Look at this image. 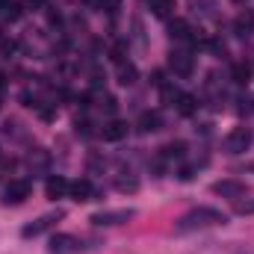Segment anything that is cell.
I'll use <instances>...</instances> for the list:
<instances>
[{
	"mask_svg": "<svg viewBox=\"0 0 254 254\" xmlns=\"http://www.w3.org/2000/svg\"><path fill=\"white\" fill-rule=\"evenodd\" d=\"M228 216L216 207H195L190 213H184L178 222H175V234H192V231H204V228H219L225 225Z\"/></svg>",
	"mask_w": 254,
	"mask_h": 254,
	"instance_id": "6da1fadb",
	"label": "cell"
},
{
	"mask_svg": "<svg viewBox=\"0 0 254 254\" xmlns=\"http://www.w3.org/2000/svg\"><path fill=\"white\" fill-rule=\"evenodd\" d=\"M136 216V210L133 207H119V210H98V213H92V225H98V228H113V225H125Z\"/></svg>",
	"mask_w": 254,
	"mask_h": 254,
	"instance_id": "7a4b0ae2",
	"label": "cell"
},
{
	"mask_svg": "<svg viewBox=\"0 0 254 254\" xmlns=\"http://www.w3.org/2000/svg\"><path fill=\"white\" fill-rule=\"evenodd\" d=\"M65 216V210H51V213H45V216H39L36 222H30V225H24L21 228V237L24 240H33V237H42L45 231H51L60 219Z\"/></svg>",
	"mask_w": 254,
	"mask_h": 254,
	"instance_id": "3957f363",
	"label": "cell"
},
{
	"mask_svg": "<svg viewBox=\"0 0 254 254\" xmlns=\"http://www.w3.org/2000/svg\"><path fill=\"white\" fill-rule=\"evenodd\" d=\"M30 190H33V187H30V181H27V178L9 181V184H6V190H3V204H12V207H15V204H24V201L30 198Z\"/></svg>",
	"mask_w": 254,
	"mask_h": 254,
	"instance_id": "277c9868",
	"label": "cell"
},
{
	"mask_svg": "<svg viewBox=\"0 0 254 254\" xmlns=\"http://www.w3.org/2000/svg\"><path fill=\"white\" fill-rule=\"evenodd\" d=\"M77 252H83V243L71 234H57L48 243V254H77Z\"/></svg>",
	"mask_w": 254,
	"mask_h": 254,
	"instance_id": "5b68a950",
	"label": "cell"
},
{
	"mask_svg": "<svg viewBox=\"0 0 254 254\" xmlns=\"http://www.w3.org/2000/svg\"><path fill=\"white\" fill-rule=\"evenodd\" d=\"M169 68L178 77H190L192 71H195V60H192V54H187V51H172L169 54Z\"/></svg>",
	"mask_w": 254,
	"mask_h": 254,
	"instance_id": "8992f818",
	"label": "cell"
},
{
	"mask_svg": "<svg viewBox=\"0 0 254 254\" xmlns=\"http://www.w3.org/2000/svg\"><path fill=\"white\" fill-rule=\"evenodd\" d=\"M228 151L231 154H243V151H249V145H252V130L249 127H234L231 133H228Z\"/></svg>",
	"mask_w": 254,
	"mask_h": 254,
	"instance_id": "52a82bcc",
	"label": "cell"
},
{
	"mask_svg": "<svg viewBox=\"0 0 254 254\" xmlns=\"http://www.w3.org/2000/svg\"><path fill=\"white\" fill-rule=\"evenodd\" d=\"M213 195H222V198H243L249 187L243 184V181H216L213 187H210Z\"/></svg>",
	"mask_w": 254,
	"mask_h": 254,
	"instance_id": "ba28073f",
	"label": "cell"
},
{
	"mask_svg": "<svg viewBox=\"0 0 254 254\" xmlns=\"http://www.w3.org/2000/svg\"><path fill=\"white\" fill-rule=\"evenodd\" d=\"M127 122H119V119H113V122H107L104 130H101V136H104V142H122L127 136Z\"/></svg>",
	"mask_w": 254,
	"mask_h": 254,
	"instance_id": "9c48e42d",
	"label": "cell"
},
{
	"mask_svg": "<svg viewBox=\"0 0 254 254\" xmlns=\"http://www.w3.org/2000/svg\"><path fill=\"white\" fill-rule=\"evenodd\" d=\"M68 190H71V184L65 181L63 175H54V178H48V184H45V195L48 198H63V195H68Z\"/></svg>",
	"mask_w": 254,
	"mask_h": 254,
	"instance_id": "30bf717a",
	"label": "cell"
},
{
	"mask_svg": "<svg viewBox=\"0 0 254 254\" xmlns=\"http://www.w3.org/2000/svg\"><path fill=\"white\" fill-rule=\"evenodd\" d=\"M68 192H71V198H74V201H92V198H95V187H92V181H86V178L74 181Z\"/></svg>",
	"mask_w": 254,
	"mask_h": 254,
	"instance_id": "8fae6325",
	"label": "cell"
},
{
	"mask_svg": "<svg viewBox=\"0 0 254 254\" xmlns=\"http://www.w3.org/2000/svg\"><path fill=\"white\" fill-rule=\"evenodd\" d=\"M169 36H172L175 42H192V36H190V24H187L184 18H175V21L169 24Z\"/></svg>",
	"mask_w": 254,
	"mask_h": 254,
	"instance_id": "7c38bea8",
	"label": "cell"
},
{
	"mask_svg": "<svg viewBox=\"0 0 254 254\" xmlns=\"http://www.w3.org/2000/svg\"><path fill=\"white\" fill-rule=\"evenodd\" d=\"M160 127H163L160 113H142V116H139V130H142V133H154V130H160Z\"/></svg>",
	"mask_w": 254,
	"mask_h": 254,
	"instance_id": "4fadbf2b",
	"label": "cell"
},
{
	"mask_svg": "<svg viewBox=\"0 0 254 254\" xmlns=\"http://www.w3.org/2000/svg\"><path fill=\"white\" fill-rule=\"evenodd\" d=\"M175 107H178V113H181V116H192V113L198 110V98L181 92V95H178V101H175Z\"/></svg>",
	"mask_w": 254,
	"mask_h": 254,
	"instance_id": "5bb4252c",
	"label": "cell"
},
{
	"mask_svg": "<svg viewBox=\"0 0 254 254\" xmlns=\"http://www.w3.org/2000/svg\"><path fill=\"white\" fill-rule=\"evenodd\" d=\"M136 77H139V71H136L133 63H119V83H122V86H133Z\"/></svg>",
	"mask_w": 254,
	"mask_h": 254,
	"instance_id": "9a60e30c",
	"label": "cell"
},
{
	"mask_svg": "<svg viewBox=\"0 0 254 254\" xmlns=\"http://www.w3.org/2000/svg\"><path fill=\"white\" fill-rule=\"evenodd\" d=\"M184 154H187V145H184V142H169V145L160 148V157H163V160H178V157H184Z\"/></svg>",
	"mask_w": 254,
	"mask_h": 254,
	"instance_id": "2e32d148",
	"label": "cell"
},
{
	"mask_svg": "<svg viewBox=\"0 0 254 254\" xmlns=\"http://www.w3.org/2000/svg\"><path fill=\"white\" fill-rule=\"evenodd\" d=\"M234 27H237V33H240V36H249V33L254 30V15H252V12H243V15L234 21Z\"/></svg>",
	"mask_w": 254,
	"mask_h": 254,
	"instance_id": "e0dca14e",
	"label": "cell"
},
{
	"mask_svg": "<svg viewBox=\"0 0 254 254\" xmlns=\"http://www.w3.org/2000/svg\"><path fill=\"white\" fill-rule=\"evenodd\" d=\"M231 74H234V80H237V83H249V77H252V65H249V63H234Z\"/></svg>",
	"mask_w": 254,
	"mask_h": 254,
	"instance_id": "ac0fdd59",
	"label": "cell"
},
{
	"mask_svg": "<svg viewBox=\"0 0 254 254\" xmlns=\"http://www.w3.org/2000/svg\"><path fill=\"white\" fill-rule=\"evenodd\" d=\"M234 213H237V216H252V213H254V198L237 201V204H234Z\"/></svg>",
	"mask_w": 254,
	"mask_h": 254,
	"instance_id": "d6986e66",
	"label": "cell"
},
{
	"mask_svg": "<svg viewBox=\"0 0 254 254\" xmlns=\"http://www.w3.org/2000/svg\"><path fill=\"white\" fill-rule=\"evenodd\" d=\"M151 9H154L157 18H166L169 9H172V0H151Z\"/></svg>",
	"mask_w": 254,
	"mask_h": 254,
	"instance_id": "ffe728a7",
	"label": "cell"
},
{
	"mask_svg": "<svg viewBox=\"0 0 254 254\" xmlns=\"http://www.w3.org/2000/svg\"><path fill=\"white\" fill-rule=\"evenodd\" d=\"M116 187H119L122 192H136L139 190V181H136V178H119Z\"/></svg>",
	"mask_w": 254,
	"mask_h": 254,
	"instance_id": "44dd1931",
	"label": "cell"
},
{
	"mask_svg": "<svg viewBox=\"0 0 254 254\" xmlns=\"http://www.w3.org/2000/svg\"><path fill=\"white\" fill-rule=\"evenodd\" d=\"M101 9H107L110 15H116L122 9V0H101Z\"/></svg>",
	"mask_w": 254,
	"mask_h": 254,
	"instance_id": "7402d4cb",
	"label": "cell"
},
{
	"mask_svg": "<svg viewBox=\"0 0 254 254\" xmlns=\"http://www.w3.org/2000/svg\"><path fill=\"white\" fill-rule=\"evenodd\" d=\"M101 107H104V110H107V113H116V107H119V101H116V98H113V95H107V98H104V104H101Z\"/></svg>",
	"mask_w": 254,
	"mask_h": 254,
	"instance_id": "603a6c76",
	"label": "cell"
},
{
	"mask_svg": "<svg viewBox=\"0 0 254 254\" xmlns=\"http://www.w3.org/2000/svg\"><path fill=\"white\" fill-rule=\"evenodd\" d=\"M246 172H252V175H254V163H249V166H246Z\"/></svg>",
	"mask_w": 254,
	"mask_h": 254,
	"instance_id": "cb8c5ba5",
	"label": "cell"
},
{
	"mask_svg": "<svg viewBox=\"0 0 254 254\" xmlns=\"http://www.w3.org/2000/svg\"><path fill=\"white\" fill-rule=\"evenodd\" d=\"M0 83H3V74H0Z\"/></svg>",
	"mask_w": 254,
	"mask_h": 254,
	"instance_id": "d4e9b609",
	"label": "cell"
}]
</instances>
